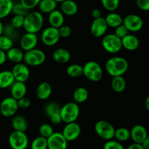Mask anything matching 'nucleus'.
Segmentation results:
<instances>
[{
	"mask_svg": "<svg viewBox=\"0 0 149 149\" xmlns=\"http://www.w3.org/2000/svg\"><path fill=\"white\" fill-rule=\"evenodd\" d=\"M24 19H25L24 16L14 15V16L12 18V20H11L10 24L15 29H19L24 27Z\"/></svg>",
	"mask_w": 149,
	"mask_h": 149,
	"instance_id": "obj_42",
	"label": "nucleus"
},
{
	"mask_svg": "<svg viewBox=\"0 0 149 149\" xmlns=\"http://www.w3.org/2000/svg\"><path fill=\"white\" fill-rule=\"evenodd\" d=\"M18 104L19 108L26 109L29 107L30 105H31V100L28 97H24L18 100Z\"/></svg>",
	"mask_w": 149,
	"mask_h": 149,
	"instance_id": "obj_47",
	"label": "nucleus"
},
{
	"mask_svg": "<svg viewBox=\"0 0 149 149\" xmlns=\"http://www.w3.org/2000/svg\"><path fill=\"white\" fill-rule=\"evenodd\" d=\"M84 75L92 82H99L103 77V70L99 63L89 61L84 66Z\"/></svg>",
	"mask_w": 149,
	"mask_h": 149,
	"instance_id": "obj_4",
	"label": "nucleus"
},
{
	"mask_svg": "<svg viewBox=\"0 0 149 149\" xmlns=\"http://www.w3.org/2000/svg\"><path fill=\"white\" fill-rule=\"evenodd\" d=\"M46 59V55L42 50L34 48L24 53V61L26 65L37 67L43 64Z\"/></svg>",
	"mask_w": 149,
	"mask_h": 149,
	"instance_id": "obj_7",
	"label": "nucleus"
},
{
	"mask_svg": "<svg viewBox=\"0 0 149 149\" xmlns=\"http://www.w3.org/2000/svg\"><path fill=\"white\" fill-rule=\"evenodd\" d=\"M49 118L51 119V123H52L53 124H54V125H58V124H60L62 122V118H61L60 113L54 114L52 116L50 117Z\"/></svg>",
	"mask_w": 149,
	"mask_h": 149,
	"instance_id": "obj_48",
	"label": "nucleus"
},
{
	"mask_svg": "<svg viewBox=\"0 0 149 149\" xmlns=\"http://www.w3.org/2000/svg\"><path fill=\"white\" fill-rule=\"evenodd\" d=\"M3 34L8 37L9 38H10L13 41L15 40H18V37H19L18 29L13 26L11 24H8V25L4 26Z\"/></svg>",
	"mask_w": 149,
	"mask_h": 149,
	"instance_id": "obj_35",
	"label": "nucleus"
},
{
	"mask_svg": "<svg viewBox=\"0 0 149 149\" xmlns=\"http://www.w3.org/2000/svg\"><path fill=\"white\" fill-rule=\"evenodd\" d=\"M103 149H124L121 142L116 140H110L106 141Z\"/></svg>",
	"mask_w": 149,
	"mask_h": 149,
	"instance_id": "obj_41",
	"label": "nucleus"
},
{
	"mask_svg": "<svg viewBox=\"0 0 149 149\" xmlns=\"http://www.w3.org/2000/svg\"><path fill=\"white\" fill-rule=\"evenodd\" d=\"M8 143L12 149H26L29 146V138L26 132L13 131L10 134Z\"/></svg>",
	"mask_w": 149,
	"mask_h": 149,
	"instance_id": "obj_8",
	"label": "nucleus"
},
{
	"mask_svg": "<svg viewBox=\"0 0 149 149\" xmlns=\"http://www.w3.org/2000/svg\"><path fill=\"white\" fill-rule=\"evenodd\" d=\"M95 132L102 140H113L115 135V127L109 121L105 120H100L94 125Z\"/></svg>",
	"mask_w": 149,
	"mask_h": 149,
	"instance_id": "obj_5",
	"label": "nucleus"
},
{
	"mask_svg": "<svg viewBox=\"0 0 149 149\" xmlns=\"http://www.w3.org/2000/svg\"><path fill=\"white\" fill-rule=\"evenodd\" d=\"M13 42L10 38L2 34L0 36V49L7 52L13 47Z\"/></svg>",
	"mask_w": 149,
	"mask_h": 149,
	"instance_id": "obj_38",
	"label": "nucleus"
},
{
	"mask_svg": "<svg viewBox=\"0 0 149 149\" xmlns=\"http://www.w3.org/2000/svg\"><path fill=\"white\" fill-rule=\"evenodd\" d=\"M122 47L127 51H135L140 46V40L134 34H128L121 39Z\"/></svg>",
	"mask_w": 149,
	"mask_h": 149,
	"instance_id": "obj_20",
	"label": "nucleus"
},
{
	"mask_svg": "<svg viewBox=\"0 0 149 149\" xmlns=\"http://www.w3.org/2000/svg\"><path fill=\"white\" fill-rule=\"evenodd\" d=\"M38 42V37L34 33L26 32L23 34L20 39V47L24 51H28L36 48Z\"/></svg>",
	"mask_w": 149,
	"mask_h": 149,
	"instance_id": "obj_16",
	"label": "nucleus"
},
{
	"mask_svg": "<svg viewBox=\"0 0 149 149\" xmlns=\"http://www.w3.org/2000/svg\"><path fill=\"white\" fill-rule=\"evenodd\" d=\"M61 107L59 104L54 102H51L48 103L45 107V112L46 115L48 117H51L53 115L56 113H60L61 110Z\"/></svg>",
	"mask_w": 149,
	"mask_h": 149,
	"instance_id": "obj_37",
	"label": "nucleus"
},
{
	"mask_svg": "<svg viewBox=\"0 0 149 149\" xmlns=\"http://www.w3.org/2000/svg\"><path fill=\"white\" fill-rule=\"evenodd\" d=\"M62 121L66 124L74 122L80 115V107L78 103L74 102L66 103L61 107L60 110Z\"/></svg>",
	"mask_w": 149,
	"mask_h": 149,
	"instance_id": "obj_3",
	"label": "nucleus"
},
{
	"mask_svg": "<svg viewBox=\"0 0 149 149\" xmlns=\"http://www.w3.org/2000/svg\"><path fill=\"white\" fill-rule=\"evenodd\" d=\"M102 45L107 53L112 54H117L123 48L121 39L115 34H108L103 36Z\"/></svg>",
	"mask_w": 149,
	"mask_h": 149,
	"instance_id": "obj_6",
	"label": "nucleus"
},
{
	"mask_svg": "<svg viewBox=\"0 0 149 149\" xmlns=\"http://www.w3.org/2000/svg\"><path fill=\"white\" fill-rule=\"evenodd\" d=\"M44 24V17L40 11H30L25 16L23 28L26 32L36 34L41 30Z\"/></svg>",
	"mask_w": 149,
	"mask_h": 149,
	"instance_id": "obj_2",
	"label": "nucleus"
},
{
	"mask_svg": "<svg viewBox=\"0 0 149 149\" xmlns=\"http://www.w3.org/2000/svg\"><path fill=\"white\" fill-rule=\"evenodd\" d=\"M114 138L119 142L127 141L130 138V130L125 127H119L115 131Z\"/></svg>",
	"mask_w": 149,
	"mask_h": 149,
	"instance_id": "obj_33",
	"label": "nucleus"
},
{
	"mask_svg": "<svg viewBox=\"0 0 149 149\" xmlns=\"http://www.w3.org/2000/svg\"><path fill=\"white\" fill-rule=\"evenodd\" d=\"M104 18L108 27L110 26L111 28H116L118 26L121 25L124 19L121 15L115 12H110Z\"/></svg>",
	"mask_w": 149,
	"mask_h": 149,
	"instance_id": "obj_28",
	"label": "nucleus"
},
{
	"mask_svg": "<svg viewBox=\"0 0 149 149\" xmlns=\"http://www.w3.org/2000/svg\"><path fill=\"white\" fill-rule=\"evenodd\" d=\"M13 5V0H0V20L12 13Z\"/></svg>",
	"mask_w": 149,
	"mask_h": 149,
	"instance_id": "obj_29",
	"label": "nucleus"
},
{
	"mask_svg": "<svg viewBox=\"0 0 149 149\" xmlns=\"http://www.w3.org/2000/svg\"><path fill=\"white\" fill-rule=\"evenodd\" d=\"M62 134L68 142L75 140L79 137L81 133V127L78 123L74 122L68 123L66 124L62 131Z\"/></svg>",
	"mask_w": 149,
	"mask_h": 149,
	"instance_id": "obj_12",
	"label": "nucleus"
},
{
	"mask_svg": "<svg viewBox=\"0 0 149 149\" xmlns=\"http://www.w3.org/2000/svg\"><path fill=\"white\" fill-rule=\"evenodd\" d=\"M18 108V100L12 97H5L0 102V114L6 118H11L16 115Z\"/></svg>",
	"mask_w": 149,
	"mask_h": 149,
	"instance_id": "obj_9",
	"label": "nucleus"
},
{
	"mask_svg": "<svg viewBox=\"0 0 149 149\" xmlns=\"http://www.w3.org/2000/svg\"><path fill=\"white\" fill-rule=\"evenodd\" d=\"M53 58L58 64H66L70 61L71 58V54L65 48H58L53 53Z\"/></svg>",
	"mask_w": 149,
	"mask_h": 149,
	"instance_id": "obj_25",
	"label": "nucleus"
},
{
	"mask_svg": "<svg viewBox=\"0 0 149 149\" xmlns=\"http://www.w3.org/2000/svg\"><path fill=\"white\" fill-rule=\"evenodd\" d=\"M48 140V149H67L68 141L61 132H54Z\"/></svg>",
	"mask_w": 149,
	"mask_h": 149,
	"instance_id": "obj_14",
	"label": "nucleus"
},
{
	"mask_svg": "<svg viewBox=\"0 0 149 149\" xmlns=\"http://www.w3.org/2000/svg\"><path fill=\"white\" fill-rule=\"evenodd\" d=\"M7 55L6 52L3 51L2 50L0 49V66L3 65L7 61Z\"/></svg>",
	"mask_w": 149,
	"mask_h": 149,
	"instance_id": "obj_50",
	"label": "nucleus"
},
{
	"mask_svg": "<svg viewBox=\"0 0 149 149\" xmlns=\"http://www.w3.org/2000/svg\"><path fill=\"white\" fill-rule=\"evenodd\" d=\"M39 132L40 136L45 138H48L50 136L54 134V131L51 125L48 124H42L40 126Z\"/></svg>",
	"mask_w": 149,
	"mask_h": 149,
	"instance_id": "obj_39",
	"label": "nucleus"
},
{
	"mask_svg": "<svg viewBox=\"0 0 149 149\" xmlns=\"http://www.w3.org/2000/svg\"><path fill=\"white\" fill-rule=\"evenodd\" d=\"M73 100L74 102L81 104L84 103L88 100V91L84 87H78L76 89L74 90L72 94Z\"/></svg>",
	"mask_w": 149,
	"mask_h": 149,
	"instance_id": "obj_30",
	"label": "nucleus"
},
{
	"mask_svg": "<svg viewBox=\"0 0 149 149\" xmlns=\"http://www.w3.org/2000/svg\"><path fill=\"white\" fill-rule=\"evenodd\" d=\"M26 91L27 88L25 83L15 81V83L10 87L11 97L16 100L26 97Z\"/></svg>",
	"mask_w": 149,
	"mask_h": 149,
	"instance_id": "obj_18",
	"label": "nucleus"
},
{
	"mask_svg": "<svg viewBox=\"0 0 149 149\" xmlns=\"http://www.w3.org/2000/svg\"><path fill=\"white\" fill-rule=\"evenodd\" d=\"M142 146L145 149H149V136L148 135L147 137L145 139L144 141L142 143Z\"/></svg>",
	"mask_w": 149,
	"mask_h": 149,
	"instance_id": "obj_52",
	"label": "nucleus"
},
{
	"mask_svg": "<svg viewBox=\"0 0 149 149\" xmlns=\"http://www.w3.org/2000/svg\"><path fill=\"white\" fill-rule=\"evenodd\" d=\"M60 10L64 15L72 16L78 13V6L73 0H66L61 3Z\"/></svg>",
	"mask_w": 149,
	"mask_h": 149,
	"instance_id": "obj_24",
	"label": "nucleus"
},
{
	"mask_svg": "<svg viewBox=\"0 0 149 149\" xmlns=\"http://www.w3.org/2000/svg\"><path fill=\"white\" fill-rule=\"evenodd\" d=\"M37 7L40 13L49 14L56 10L57 2L55 0H41Z\"/></svg>",
	"mask_w": 149,
	"mask_h": 149,
	"instance_id": "obj_27",
	"label": "nucleus"
},
{
	"mask_svg": "<svg viewBox=\"0 0 149 149\" xmlns=\"http://www.w3.org/2000/svg\"><path fill=\"white\" fill-rule=\"evenodd\" d=\"M136 5L143 11H149V0H135Z\"/></svg>",
	"mask_w": 149,
	"mask_h": 149,
	"instance_id": "obj_46",
	"label": "nucleus"
},
{
	"mask_svg": "<svg viewBox=\"0 0 149 149\" xmlns=\"http://www.w3.org/2000/svg\"><path fill=\"white\" fill-rule=\"evenodd\" d=\"M0 90H1V89H0Z\"/></svg>",
	"mask_w": 149,
	"mask_h": 149,
	"instance_id": "obj_56",
	"label": "nucleus"
},
{
	"mask_svg": "<svg viewBox=\"0 0 149 149\" xmlns=\"http://www.w3.org/2000/svg\"><path fill=\"white\" fill-rule=\"evenodd\" d=\"M48 24L50 26L54 28H60L61 26L64 25V15L61 10H55L51 13L48 14Z\"/></svg>",
	"mask_w": 149,
	"mask_h": 149,
	"instance_id": "obj_19",
	"label": "nucleus"
},
{
	"mask_svg": "<svg viewBox=\"0 0 149 149\" xmlns=\"http://www.w3.org/2000/svg\"><path fill=\"white\" fill-rule=\"evenodd\" d=\"M11 71L13 74L15 81L26 83L30 77L29 69L26 64H15Z\"/></svg>",
	"mask_w": 149,
	"mask_h": 149,
	"instance_id": "obj_13",
	"label": "nucleus"
},
{
	"mask_svg": "<svg viewBox=\"0 0 149 149\" xmlns=\"http://www.w3.org/2000/svg\"><path fill=\"white\" fill-rule=\"evenodd\" d=\"M114 34L117 36L118 37H119L120 39H122L124 38L125 36H127L129 34V31L127 28H126L124 24H121V25L118 26L116 28H115V31H114Z\"/></svg>",
	"mask_w": 149,
	"mask_h": 149,
	"instance_id": "obj_44",
	"label": "nucleus"
},
{
	"mask_svg": "<svg viewBox=\"0 0 149 149\" xmlns=\"http://www.w3.org/2000/svg\"><path fill=\"white\" fill-rule=\"evenodd\" d=\"M29 12V10L27 9L26 8H25L21 2H18V3L14 4L13 5L12 13L14 15H22V16L25 17Z\"/></svg>",
	"mask_w": 149,
	"mask_h": 149,
	"instance_id": "obj_40",
	"label": "nucleus"
},
{
	"mask_svg": "<svg viewBox=\"0 0 149 149\" xmlns=\"http://www.w3.org/2000/svg\"><path fill=\"white\" fill-rule=\"evenodd\" d=\"M10 124L15 131L26 132L28 129V121L25 117L21 115H15L12 117Z\"/></svg>",
	"mask_w": 149,
	"mask_h": 149,
	"instance_id": "obj_23",
	"label": "nucleus"
},
{
	"mask_svg": "<svg viewBox=\"0 0 149 149\" xmlns=\"http://www.w3.org/2000/svg\"><path fill=\"white\" fill-rule=\"evenodd\" d=\"M55 1L57 2V3H61V2L66 1V0H55Z\"/></svg>",
	"mask_w": 149,
	"mask_h": 149,
	"instance_id": "obj_55",
	"label": "nucleus"
},
{
	"mask_svg": "<svg viewBox=\"0 0 149 149\" xmlns=\"http://www.w3.org/2000/svg\"><path fill=\"white\" fill-rule=\"evenodd\" d=\"M103 8L109 12H114L118 9L120 0H100Z\"/></svg>",
	"mask_w": 149,
	"mask_h": 149,
	"instance_id": "obj_36",
	"label": "nucleus"
},
{
	"mask_svg": "<svg viewBox=\"0 0 149 149\" xmlns=\"http://www.w3.org/2000/svg\"><path fill=\"white\" fill-rule=\"evenodd\" d=\"M147 136V130L146 129V127L140 124L134 126L130 130V138L135 143L142 144V143L144 141Z\"/></svg>",
	"mask_w": 149,
	"mask_h": 149,
	"instance_id": "obj_17",
	"label": "nucleus"
},
{
	"mask_svg": "<svg viewBox=\"0 0 149 149\" xmlns=\"http://www.w3.org/2000/svg\"><path fill=\"white\" fill-rule=\"evenodd\" d=\"M6 55L7 58L11 62L15 63V64L21 63L24 61V53L21 48L13 47L9 51H7Z\"/></svg>",
	"mask_w": 149,
	"mask_h": 149,
	"instance_id": "obj_26",
	"label": "nucleus"
},
{
	"mask_svg": "<svg viewBox=\"0 0 149 149\" xmlns=\"http://www.w3.org/2000/svg\"><path fill=\"white\" fill-rule=\"evenodd\" d=\"M52 94V86L48 82H42L38 85L36 89V95L40 100H46Z\"/></svg>",
	"mask_w": 149,
	"mask_h": 149,
	"instance_id": "obj_21",
	"label": "nucleus"
},
{
	"mask_svg": "<svg viewBox=\"0 0 149 149\" xmlns=\"http://www.w3.org/2000/svg\"><path fill=\"white\" fill-rule=\"evenodd\" d=\"M15 80L12 71L3 70L0 72V89L10 88Z\"/></svg>",
	"mask_w": 149,
	"mask_h": 149,
	"instance_id": "obj_22",
	"label": "nucleus"
},
{
	"mask_svg": "<svg viewBox=\"0 0 149 149\" xmlns=\"http://www.w3.org/2000/svg\"><path fill=\"white\" fill-rule=\"evenodd\" d=\"M58 31H59L60 37L62 38H67L72 34V29L71 27L67 25L61 26L60 28H58Z\"/></svg>",
	"mask_w": 149,
	"mask_h": 149,
	"instance_id": "obj_45",
	"label": "nucleus"
},
{
	"mask_svg": "<svg viewBox=\"0 0 149 149\" xmlns=\"http://www.w3.org/2000/svg\"><path fill=\"white\" fill-rule=\"evenodd\" d=\"M111 86L115 92L121 93L125 90L127 83L123 76L113 77L111 81Z\"/></svg>",
	"mask_w": 149,
	"mask_h": 149,
	"instance_id": "obj_31",
	"label": "nucleus"
},
{
	"mask_svg": "<svg viewBox=\"0 0 149 149\" xmlns=\"http://www.w3.org/2000/svg\"><path fill=\"white\" fill-rule=\"evenodd\" d=\"M41 0H20V2L24 5L25 8L31 10L36 7L38 6Z\"/></svg>",
	"mask_w": 149,
	"mask_h": 149,
	"instance_id": "obj_43",
	"label": "nucleus"
},
{
	"mask_svg": "<svg viewBox=\"0 0 149 149\" xmlns=\"http://www.w3.org/2000/svg\"><path fill=\"white\" fill-rule=\"evenodd\" d=\"M129 69V63L124 57L115 56L109 58L105 63V70L112 77L123 76Z\"/></svg>",
	"mask_w": 149,
	"mask_h": 149,
	"instance_id": "obj_1",
	"label": "nucleus"
},
{
	"mask_svg": "<svg viewBox=\"0 0 149 149\" xmlns=\"http://www.w3.org/2000/svg\"><path fill=\"white\" fill-rule=\"evenodd\" d=\"M145 106H146V110L149 112V96L147 97V98L146 99V101H145Z\"/></svg>",
	"mask_w": 149,
	"mask_h": 149,
	"instance_id": "obj_53",
	"label": "nucleus"
},
{
	"mask_svg": "<svg viewBox=\"0 0 149 149\" xmlns=\"http://www.w3.org/2000/svg\"><path fill=\"white\" fill-rule=\"evenodd\" d=\"M91 17H92L94 19H97V18H100V17H102V13L100 10L95 8V9L92 10V11H91Z\"/></svg>",
	"mask_w": 149,
	"mask_h": 149,
	"instance_id": "obj_49",
	"label": "nucleus"
},
{
	"mask_svg": "<svg viewBox=\"0 0 149 149\" xmlns=\"http://www.w3.org/2000/svg\"><path fill=\"white\" fill-rule=\"evenodd\" d=\"M123 24L131 32H137L143 26V21L140 16L136 14H129L123 19Z\"/></svg>",
	"mask_w": 149,
	"mask_h": 149,
	"instance_id": "obj_11",
	"label": "nucleus"
},
{
	"mask_svg": "<svg viewBox=\"0 0 149 149\" xmlns=\"http://www.w3.org/2000/svg\"><path fill=\"white\" fill-rule=\"evenodd\" d=\"M66 72L72 78H79L84 75V67L78 64H70L67 67Z\"/></svg>",
	"mask_w": 149,
	"mask_h": 149,
	"instance_id": "obj_32",
	"label": "nucleus"
},
{
	"mask_svg": "<svg viewBox=\"0 0 149 149\" xmlns=\"http://www.w3.org/2000/svg\"><path fill=\"white\" fill-rule=\"evenodd\" d=\"M60 34L58 29L52 26H48L43 30L41 34V40L42 43L48 47L54 46L59 41Z\"/></svg>",
	"mask_w": 149,
	"mask_h": 149,
	"instance_id": "obj_10",
	"label": "nucleus"
},
{
	"mask_svg": "<svg viewBox=\"0 0 149 149\" xmlns=\"http://www.w3.org/2000/svg\"><path fill=\"white\" fill-rule=\"evenodd\" d=\"M3 30H4V25L2 22L0 20V36L3 34Z\"/></svg>",
	"mask_w": 149,
	"mask_h": 149,
	"instance_id": "obj_54",
	"label": "nucleus"
},
{
	"mask_svg": "<svg viewBox=\"0 0 149 149\" xmlns=\"http://www.w3.org/2000/svg\"><path fill=\"white\" fill-rule=\"evenodd\" d=\"M108 26L105 21V18L103 17L94 19L91 24V34L95 37H101L105 35Z\"/></svg>",
	"mask_w": 149,
	"mask_h": 149,
	"instance_id": "obj_15",
	"label": "nucleus"
},
{
	"mask_svg": "<svg viewBox=\"0 0 149 149\" xmlns=\"http://www.w3.org/2000/svg\"><path fill=\"white\" fill-rule=\"evenodd\" d=\"M127 149H145V148L143 147L142 144L133 143L132 144L130 145Z\"/></svg>",
	"mask_w": 149,
	"mask_h": 149,
	"instance_id": "obj_51",
	"label": "nucleus"
},
{
	"mask_svg": "<svg viewBox=\"0 0 149 149\" xmlns=\"http://www.w3.org/2000/svg\"><path fill=\"white\" fill-rule=\"evenodd\" d=\"M30 148L31 149H48V140L42 136L37 137L32 140Z\"/></svg>",
	"mask_w": 149,
	"mask_h": 149,
	"instance_id": "obj_34",
	"label": "nucleus"
}]
</instances>
